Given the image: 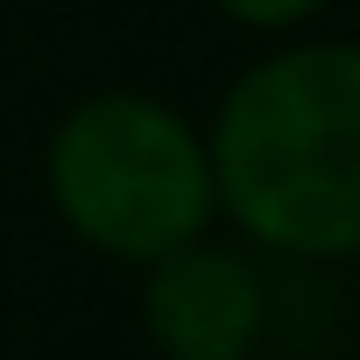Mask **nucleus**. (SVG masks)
I'll use <instances>...</instances> for the list:
<instances>
[{
  "mask_svg": "<svg viewBox=\"0 0 360 360\" xmlns=\"http://www.w3.org/2000/svg\"><path fill=\"white\" fill-rule=\"evenodd\" d=\"M141 325L162 360H248L269 325V290L248 255L191 240V248L148 262Z\"/></svg>",
  "mask_w": 360,
  "mask_h": 360,
  "instance_id": "obj_3",
  "label": "nucleus"
},
{
  "mask_svg": "<svg viewBox=\"0 0 360 360\" xmlns=\"http://www.w3.org/2000/svg\"><path fill=\"white\" fill-rule=\"evenodd\" d=\"M43 176L57 219L113 262H162L205 240L219 212L205 134L148 92L78 99L50 127Z\"/></svg>",
  "mask_w": 360,
  "mask_h": 360,
  "instance_id": "obj_2",
  "label": "nucleus"
},
{
  "mask_svg": "<svg viewBox=\"0 0 360 360\" xmlns=\"http://www.w3.org/2000/svg\"><path fill=\"white\" fill-rule=\"evenodd\" d=\"M212 8L226 22H240V29H297V22H311L325 8V0H212Z\"/></svg>",
  "mask_w": 360,
  "mask_h": 360,
  "instance_id": "obj_4",
  "label": "nucleus"
},
{
  "mask_svg": "<svg viewBox=\"0 0 360 360\" xmlns=\"http://www.w3.org/2000/svg\"><path fill=\"white\" fill-rule=\"evenodd\" d=\"M205 155L248 240L304 262L360 255V43H290L240 71Z\"/></svg>",
  "mask_w": 360,
  "mask_h": 360,
  "instance_id": "obj_1",
  "label": "nucleus"
}]
</instances>
